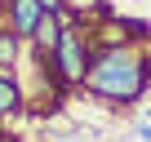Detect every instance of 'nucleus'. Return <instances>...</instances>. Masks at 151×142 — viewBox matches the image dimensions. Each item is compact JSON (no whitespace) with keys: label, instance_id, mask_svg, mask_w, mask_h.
Wrapping results in <instances>:
<instances>
[{"label":"nucleus","instance_id":"nucleus-4","mask_svg":"<svg viewBox=\"0 0 151 142\" xmlns=\"http://www.w3.org/2000/svg\"><path fill=\"white\" fill-rule=\"evenodd\" d=\"M22 107H27V98H22V85L9 76V71H0V120H14Z\"/></svg>","mask_w":151,"mask_h":142},{"label":"nucleus","instance_id":"nucleus-10","mask_svg":"<svg viewBox=\"0 0 151 142\" xmlns=\"http://www.w3.org/2000/svg\"><path fill=\"white\" fill-rule=\"evenodd\" d=\"M142 120H151V107H147V111H142Z\"/></svg>","mask_w":151,"mask_h":142},{"label":"nucleus","instance_id":"nucleus-7","mask_svg":"<svg viewBox=\"0 0 151 142\" xmlns=\"http://www.w3.org/2000/svg\"><path fill=\"white\" fill-rule=\"evenodd\" d=\"M138 138H142V142H151V120H138Z\"/></svg>","mask_w":151,"mask_h":142},{"label":"nucleus","instance_id":"nucleus-9","mask_svg":"<svg viewBox=\"0 0 151 142\" xmlns=\"http://www.w3.org/2000/svg\"><path fill=\"white\" fill-rule=\"evenodd\" d=\"M0 142H18V138H14V133H0Z\"/></svg>","mask_w":151,"mask_h":142},{"label":"nucleus","instance_id":"nucleus-2","mask_svg":"<svg viewBox=\"0 0 151 142\" xmlns=\"http://www.w3.org/2000/svg\"><path fill=\"white\" fill-rule=\"evenodd\" d=\"M0 14H5V27H9L14 36L31 40L36 27H40V18H45L49 9L40 5V0H0Z\"/></svg>","mask_w":151,"mask_h":142},{"label":"nucleus","instance_id":"nucleus-3","mask_svg":"<svg viewBox=\"0 0 151 142\" xmlns=\"http://www.w3.org/2000/svg\"><path fill=\"white\" fill-rule=\"evenodd\" d=\"M62 31H67L62 14H45V18H40V27H36V36H31L36 53H53V49H58V40H62Z\"/></svg>","mask_w":151,"mask_h":142},{"label":"nucleus","instance_id":"nucleus-8","mask_svg":"<svg viewBox=\"0 0 151 142\" xmlns=\"http://www.w3.org/2000/svg\"><path fill=\"white\" fill-rule=\"evenodd\" d=\"M40 5H45L49 14H62V0H40Z\"/></svg>","mask_w":151,"mask_h":142},{"label":"nucleus","instance_id":"nucleus-5","mask_svg":"<svg viewBox=\"0 0 151 142\" xmlns=\"http://www.w3.org/2000/svg\"><path fill=\"white\" fill-rule=\"evenodd\" d=\"M18 58H22V36H14L9 27H0V71H14Z\"/></svg>","mask_w":151,"mask_h":142},{"label":"nucleus","instance_id":"nucleus-1","mask_svg":"<svg viewBox=\"0 0 151 142\" xmlns=\"http://www.w3.org/2000/svg\"><path fill=\"white\" fill-rule=\"evenodd\" d=\"M151 85V71H147V53L138 44H116V49H98L93 67L85 76V89L111 107H129L142 98V89Z\"/></svg>","mask_w":151,"mask_h":142},{"label":"nucleus","instance_id":"nucleus-6","mask_svg":"<svg viewBox=\"0 0 151 142\" xmlns=\"http://www.w3.org/2000/svg\"><path fill=\"white\" fill-rule=\"evenodd\" d=\"M62 9H67V14H76V18H85V14L93 18L102 5H98V0H62Z\"/></svg>","mask_w":151,"mask_h":142}]
</instances>
